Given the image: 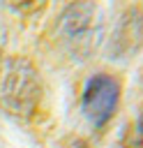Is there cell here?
Listing matches in <instances>:
<instances>
[{"label": "cell", "mask_w": 143, "mask_h": 148, "mask_svg": "<svg viewBox=\"0 0 143 148\" xmlns=\"http://www.w3.org/2000/svg\"><path fill=\"white\" fill-rule=\"evenodd\" d=\"M55 35L74 60H88L104 39V14L90 0H74L58 16Z\"/></svg>", "instance_id": "cell-1"}, {"label": "cell", "mask_w": 143, "mask_h": 148, "mask_svg": "<svg viewBox=\"0 0 143 148\" xmlns=\"http://www.w3.org/2000/svg\"><path fill=\"white\" fill-rule=\"evenodd\" d=\"M44 95V86L35 65L23 58L14 56L7 58L0 67V104L14 118H30L35 116Z\"/></svg>", "instance_id": "cell-2"}, {"label": "cell", "mask_w": 143, "mask_h": 148, "mask_svg": "<svg viewBox=\"0 0 143 148\" xmlns=\"http://www.w3.org/2000/svg\"><path fill=\"white\" fill-rule=\"evenodd\" d=\"M120 102V81L106 72L92 74L81 92V111L92 127H104L118 109Z\"/></svg>", "instance_id": "cell-3"}, {"label": "cell", "mask_w": 143, "mask_h": 148, "mask_svg": "<svg viewBox=\"0 0 143 148\" xmlns=\"http://www.w3.org/2000/svg\"><path fill=\"white\" fill-rule=\"evenodd\" d=\"M143 42V14L138 9H127L113 32L111 42V58H129L138 51Z\"/></svg>", "instance_id": "cell-4"}, {"label": "cell", "mask_w": 143, "mask_h": 148, "mask_svg": "<svg viewBox=\"0 0 143 148\" xmlns=\"http://www.w3.org/2000/svg\"><path fill=\"white\" fill-rule=\"evenodd\" d=\"M136 134H138V139L143 141V111H141V116H138V120H136Z\"/></svg>", "instance_id": "cell-5"}, {"label": "cell", "mask_w": 143, "mask_h": 148, "mask_svg": "<svg viewBox=\"0 0 143 148\" xmlns=\"http://www.w3.org/2000/svg\"><path fill=\"white\" fill-rule=\"evenodd\" d=\"M12 2H16L18 7H25V5H30V2H42V0H12Z\"/></svg>", "instance_id": "cell-6"}, {"label": "cell", "mask_w": 143, "mask_h": 148, "mask_svg": "<svg viewBox=\"0 0 143 148\" xmlns=\"http://www.w3.org/2000/svg\"><path fill=\"white\" fill-rule=\"evenodd\" d=\"M74 148H88V146H85L83 141H76V143H74Z\"/></svg>", "instance_id": "cell-7"}]
</instances>
